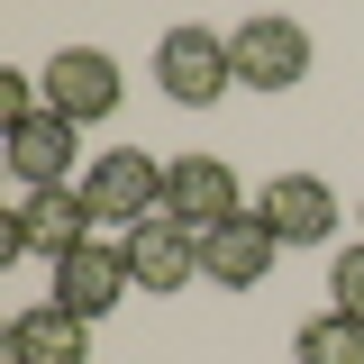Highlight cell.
Segmentation results:
<instances>
[{
    "instance_id": "3957f363",
    "label": "cell",
    "mask_w": 364,
    "mask_h": 364,
    "mask_svg": "<svg viewBox=\"0 0 364 364\" xmlns=\"http://www.w3.org/2000/svg\"><path fill=\"white\" fill-rule=\"evenodd\" d=\"M82 200H91V219L136 228V219H155V210H164V164H155L146 146H100V155H91V173H82Z\"/></svg>"
},
{
    "instance_id": "6da1fadb",
    "label": "cell",
    "mask_w": 364,
    "mask_h": 364,
    "mask_svg": "<svg viewBox=\"0 0 364 364\" xmlns=\"http://www.w3.org/2000/svg\"><path fill=\"white\" fill-rule=\"evenodd\" d=\"M73 246H91V200L82 182H55V191H28L9 228H0V255H46V264H64Z\"/></svg>"
},
{
    "instance_id": "8fae6325",
    "label": "cell",
    "mask_w": 364,
    "mask_h": 364,
    "mask_svg": "<svg viewBox=\"0 0 364 364\" xmlns=\"http://www.w3.org/2000/svg\"><path fill=\"white\" fill-rule=\"evenodd\" d=\"M164 210H173L182 228L237 219V173H228L219 155H173V164H164Z\"/></svg>"
},
{
    "instance_id": "ba28073f",
    "label": "cell",
    "mask_w": 364,
    "mask_h": 364,
    "mask_svg": "<svg viewBox=\"0 0 364 364\" xmlns=\"http://www.w3.org/2000/svg\"><path fill=\"white\" fill-rule=\"evenodd\" d=\"M128 246H100V237H91V246H73V255H64V264H55V301H64V310L73 318H100V310H119V301H128Z\"/></svg>"
},
{
    "instance_id": "4fadbf2b",
    "label": "cell",
    "mask_w": 364,
    "mask_h": 364,
    "mask_svg": "<svg viewBox=\"0 0 364 364\" xmlns=\"http://www.w3.org/2000/svg\"><path fill=\"white\" fill-rule=\"evenodd\" d=\"M291 355H301V364H364V318H346V310H328V318H310Z\"/></svg>"
},
{
    "instance_id": "277c9868",
    "label": "cell",
    "mask_w": 364,
    "mask_h": 364,
    "mask_svg": "<svg viewBox=\"0 0 364 364\" xmlns=\"http://www.w3.org/2000/svg\"><path fill=\"white\" fill-rule=\"evenodd\" d=\"M228 64H237V82L246 91H291L301 73H310V37L291 28V18H246L237 37H228Z\"/></svg>"
},
{
    "instance_id": "7a4b0ae2",
    "label": "cell",
    "mask_w": 364,
    "mask_h": 364,
    "mask_svg": "<svg viewBox=\"0 0 364 364\" xmlns=\"http://www.w3.org/2000/svg\"><path fill=\"white\" fill-rule=\"evenodd\" d=\"M155 82H164V100H182V109H219V91H237L228 37H219V28H164Z\"/></svg>"
},
{
    "instance_id": "30bf717a",
    "label": "cell",
    "mask_w": 364,
    "mask_h": 364,
    "mask_svg": "<svg viewBox=\"0 0 364 364\" xmlns=\"http://www.w3.org/2000/svg\"><path fill=\"white\" fill-rule=\"evenodd\" d=\"M0 364H91V318H73L64 301L18 310L9 337H0Z\"/></svg>"
},
{
    "instance_id": "52a82bcc",
    "label": "cell",
    "mask_w": 364,
    "mask_h": 364,
    "mask_svg": "<svg viewBox=\"0 0 364 364\" xmlns=\"http://www.w3.org/2000/svg\"><path fill=\"white\" fill-rule=\"evenodd\" d=\"M119 246H128V273L146 282V291H182V282L200 273V228H182L173 210H155V219H136L128 237H119Z\"/></svg>"
},
{
    "instance_id": "5b68a950",
    "label": "cell",
    "mask_w": 364,
    "mask_h": 364,
    "mask_svg": "<svg viewBox=\"0 0 364 364\" xmlns=\"http://www.w3.org/2000/svg\"><path fill=\"white\" fill-rule=\"evenodd\" d=\"M273 255H282V237L264 228V210H237V219L200 228V273H210L219 291H255L273 273Z\"/></svg>"
},
{
    "instance_id": "7c38bea8",
    "label": "cell",
    "mask_w": 364,
    "mask_h": 364,
    "mask_svg": "<svg viewBox=\"0 0 364 364\" xmlns=\"http://www.w3.org/2000/svg\"><path fill=\"white\" fill-rule=\"evenodd\" d=\"M73 119L64 109H37V119H18L9 128V173L28 182V191H55V182H73Z\"/></svg>"
},
{
    "instance_id": "9a60e30c",
    "label": "cell",
    "mask_w": 364,
    "mask_h": 364,
    "mask_svg": "<svg viewBox=\"0 0 364 364\" xmlns=\"http://www.w3.org/2000/svg\"><path fill=\"white\" fill-rule=\"evenodd\" d=\"M37 82H46V73H0V119H9V128L37 119Z\"/></svg>"
},
{
    "instance_id": "8992f818",
    "label": "cell",
    "mask_w": 364,
    "mask_h": 364,
    "mask_svg": "<svg viewBox=\"0 0 364 364\" xmlns=\"http://www.w3.org/2000/svg\"><path fill=\"white\" fill-rule=\"evenodd\" d=\"M119 64L100 55V46H64L55 64H46V109H64L73 128H100L109 109H119Z\"/></svg>"
},
{
    "instance_id": "5bb4252c",
    "label": "cell",
    "mask_w": 364,
    "mask_h": 364,
    "mask_svg": "<svg viewBox=\"0 0 364 364\" xmlns=\"http://www.w3.org/2000/svg\"><path fill=\"white\" fill-rule=\"evenodd\" d=\"M328 291H337V310H346V318H364V246H346V255H337Z\"/></svg>"
},
{
    "instance_id": "9c48e42d",
    "label": "cell",
    "mask_w": 364,
    "mask_h": 364,
    "mask_svg": "<svg viewBox=\"0 0 364 364\" xmlns=\"http://www.w3.org/2000/svg\"><path fill=\"white\" fill-rule=\"evenodd\" d=\"M255 210H264V228L282 237V246H328V237H337V191H328L318 173L264 182V200H255Z\"/></svg>"
}]
</instances>
